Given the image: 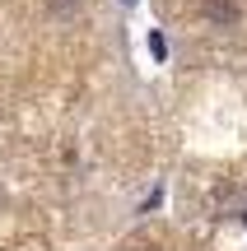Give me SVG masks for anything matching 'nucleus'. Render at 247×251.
<instances>
[{"instance_id": "nucleus-1", "label": "nucleus", "mask_w": 247, "mask_h": 251, "mask_svg": "<svg viewBox=\"0 0 247 251\" xmlns=\"http://www.w3.org/2000/svg\"><path fill=\"white\" fill-rule=\"evenodd\" d=\"M243 219H247V214H243Z\"/></svg>"}]
</instances>
